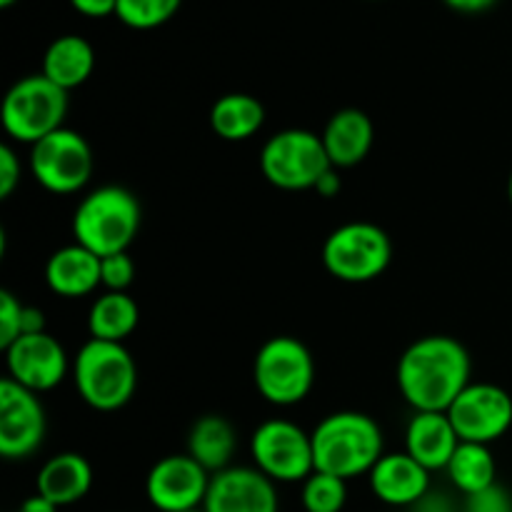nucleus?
<instances>
[{
	"label": "nucleus",
	"mask_w": 512,
	"mask_h": 512,
	"mask_svg": "<svg viewBox=\"0 0 512 512\" xmlns=\"http://www.w3.org/2000/svg\"><path fill=\"white\" fill-rule=\"evenodd\" d=\"M470 355L450 335H425L408 345L398 363V388L415 413H448L470 385Z\"/></svg>",
	"instance_id": "nucleus-1"
},
{
	"label": "nucleus",
	"mask_w": 512,
	"mask_h": 512,
	"mask_svg": "<svg viewBox=\"0 0 512 512\" xmlns=\"http://www.w3.org/2000/svg\"><path fill=\"white\" fill-rule=\"evenodd\" d=\"M315 470L335 478H358L370 473L383 458V430L370 415L340 410L320 420L313 430Z\"/></svg>",
	"instance_id": "nucleus-2"
},
{
	"label": "nucleus",
	"mask_w": 512,
	"mask_h": 512,
	"mask_svg": "<svg viewBox=\"0 0 512 512\" xmlns=\"http://www.w3.org/2000/svg\"><path fill=\"white\" fill-rule=\"evenodd\" d=\"M143 220V208L128 188L103 185L78 203L73 215L75 243L98 258L128 253Z\"/></svg>",
	"instance_id": "nucleus-3"
},
{
	"label": "nucleus",
	"mask_w": 512,
	"mask_h": 512,
	"mask_svg": "<svg viewBox=\"0 0 512 512\" xmlns=\"http://www.w3.org/2000/svg\"><path fill=\"white\" fill-rule=\"evenodd\" d=\"M75 388L90 408L113 413L130 403L138 388V365L123 343L90 338L73 363Z\"/></svg>",
	"instance_id": "nucleus-4"
},
{
	"label": "nucleus",
	"mask_w": 512,
	"mask_h": 512,
	"mask_svg": "<svg viewBox=\"0 0 512 512\" xmlns=\"http://www.w3.org/2000/svg\"><path fill=\"white\" fill-rule=\"evenodd\" d=\"M65 115H68V90L55 85L43 73L20 78L5 93L3 110H0L5 133L28 145H35L45 135L65 128Z\"/></svg>",
	"instance_id": "nucleus-5"
},
{
	"label": "nucleus",
	"mask_w": 512,
	"mask_h": 512,
	"mask_svg": "<svg viewBox=\"0 0 512 512\" xmlns=\"http://www.w3.org/2000/svg\"><path fill=\"white\" fill-rule=\"evenodd\" d=\"M253 380L270 405L290 408L303 403L315 383V363L308 345L290 335L265 340L255 355Z\"/></svg>",
	"instance_id": "nucleus-6"
},
{
	"label": "nucleus",
	"mask_w": 512,
	"mask_h": 512,
	"mask_svg": "<svg viewBox=\"0 0 512 512\" xmlns=\"http://www.w3.org/2000/svg\"><path fill=\"white\" fill-rule=\"evenodd\" d=\"M393 245L380 225L355 220L335 228L323 243V265L343 283H370L388 270Z\"/></svg>",
	"instance_id": "nucleus-7"
},
{
	"label": "nucleus",
	"mask_w": 512,
	"mask_h": 512,
	"mask_svg": "<svg viewBox=\"0 0 512 512\" xmlns=\"http://www.w3.org/2000/svg\"><path fill=\"white\" fill-rule=\"evenodd\" d=\"M260 170L280 190H315L333 170L323 138L303 128L275 133L260 153Z\"/></svg>",
	"instance_id": "nucleus-8"
},
{
	"label": "nucleus",
	"mask_w": 512,
	"mask_h": 512,
	"mask_svg": "<svg viewBox=\"0 0 512 512\" xmlns=\"http://www.w3.org/2000/svg\"><path fill=\"white\" fill-rule=\"evenodd\" d=\"M255 468L273 483H300L315 473L313 435L290 420H268L250 438Z\"/></svg>",
	"instance_id": "nucleus-9"
},
{
	"label": "nucleus",
	"mask_w": 512,
	"mask_h": 512,
	"mask_svg": "<svg viewBox=\"0 0 512 512\" xmlns=\"http://www.w3.org/2000/svg\"><path fill=\"white\" fill-rule=\"evenodd\" d=\"M30 173L50 193H78L93 175V150L83 135L60 128L30 145Z\"/></svg>",
	"instance_id": "nucleus-10"
},
{
	"label": "nucleus",
	"mask_w": 512,
	"mask_h": 512,
	"mask_svg": "<svg viewBox=\"0 0 512 512\" xmlns=\"http://www.w3.org/2000/svg\"><path fill=\"white\" fill-rule=\"evenodd\" d=\"M448 418L460 440L490 445L512 428V398L495 383H470L448 408Z\"/></svg>",
	"instance_id": "nucleus-11"
},
{
	"label": "nucleus",
	"mask_w": 512,
	"mask_h": 512,
	"mask_svg": "<svg viewBox=\"0 0 512 512\" xmlns=\"http://www.w3.org/2000/svg\"><path fill=\"white\" fill-rule=\"evenodd\" d=\"M45 408L38 393L15 380L0 383V455L8 460H25L45 440Z\"/></svg>",
	"instance_id": "nucleus-12"
},
{
	"label": "nucleus",
	"mask_w": 512,
	"mask_h": 512,
	"mask_svg": "<svg viewBox=\"0 0 512 512\" xmlns=\"http://www.w3.org/2000/svg\"><path fill=\"white\" fill-rule=\"evenodd\" d=\"M213 475L185 455H168L150 468L145 480V495L158 512L200 510L208 495Z\"/></svg>",
	"instance_id": "nucleus-13"
},
{
	"label": "nucleus",
	"mask_w": 512,
	"mask_h": 512,
	"mask_svg": "<svg viewBox=\"0 0 512 512\" xmlns=\"http://www.w3.org/2000/svg\"><path fill=\"white\" fill-rule=\"evenodd\" d=\"M8 378L33 393H45L63 383L68 373V355L58 338L50 333L20 335L5 350Z\"/></svg>",
	"instance_id": "nucleus-14"
},
{
	"label": "nucleus",
	"mask_w": 512,
	"mask_h": 512,
	"mask_svg": "<svg viewBox=\"0 0 512 512\" xmlns=\"http://www.w3.org/2000/svg\"><path fill=\"white\" fill-rule=\"evenodd\" d=\"M275 483L258 468H225L210 478L203 512H278Z\"/></svg>",
	"instance_id": "nucleus-15"
},
{
	"label": "nucleus",
	"mask_w": 512,
	"mask_h": 512,
	"mask_svg": "<svg viewBox=\"0 0 512 512\" xmlns=\"http://www.w3.org/2000/svg\"><path fill=\"white\" fill-rule=\"evenodd\" d=\"M368 475L375 498L393 508L418 505L430 488V470H425L408 453L383 455Z\"/></svg>",
	"instance_id": "nucleus-16"
},
{
	"label": "nucleus",
	"mask_w": 512,
	"mask_h": 512,
	"mask_svg": "<svg viewBox=\"0 0 512 512\" xmlns=\"http://www.w3.org/2000/svg\"><path fill=\"white\" fill-rule=\"evenodd\" d=\"M463 443L448 413H415L405 430V453L425 470H445Z\"/></svg>",
	"instance_id": "nucleus-17"
},
{
	"label": "nucleus",
	"mask_w": 512,
	"mask_h": 512,
	"mask_svg": "<svg viewBox=\"0 0 512 512\" xmlns=\"http://www.w3.org/2000/svg\"><path fill=\"white\" fill-rule=\"evenodd\" d=\"M323 145L335 170L355 168L368 158L375 140L373 120L358 108H343L328 120L323 130Z\"/></svg>",
	"instance_id": "nucleus-18"
},
{
	"label": "nucleus",
	"mask_w": 512,
	"mask_h": 512,
	"mask_svg": "<svg viewBox=\"0 0 512 512\" xmlns=\"http://www.w3.org/2000/svg\"><path fill=\"white\" fill-rule=\"evenodd\" d=\"M45 283L60 298H83L103 285L100 258L78 243L65 245L45 263Z\"/></svg>",
	"instance_id": "nucleus-19"
},
{
	"label": "nucleus",
	"mask_w": 512,
	"mask_h": 512,
	"mask_svg": "<svg viewBox=\"0 0 512 512\" xmlns=\"http://www.w3.org/2000/svg\"><path fill=\"white\" fill-rule=\"evenodd\" d=\"M38 495L58 508L80 503L93 488V468L80 453H58L40 468L35 480Z\"/></svg>",
	"instance_id": "nucleus-20"
},
{
	"label": "nucleus",
	"mask_w": 512,
	"mask_h": 512,
	"mask_svg": "<svg viewBox=\"0 0 512 512\" xmlns=\"http://www.w3.org/2000/svg\"><path fill=\"white\" fill-rule=\"evenodd\" d=\"M93 68L95 50L80 35H60L48 45L43 55V75L63 90L83 85L93 75Z\"/></svg>",
	"instance_id": "nucleus-21"
},
{
	"label": "nucleus",
	"mask_w": 512,
	"mask_h": 512,
	"mask_svg": "<svg viewBox=\"0 0 512 512\" xmlns=\"http://www.w3.org/2000/svg\"><path fill=\"white\" fill-rule=\"evenodd\" d=\"M235 430L223 415H203L193 423L188 435V455L198 460L210 475L230 468L235 455Z\"/></svg>",
	"instance_id": "nucleus-22"
},
{
	"label": "nucleus",
	"mask_w": 512,
	"mask_h": 512,
	"mask_svg": "<svg viewBox=\"0 0 512 512\" xmlns=\"http://www.w3.org/2000/svg\"><path fill=\"white\" fill-rule=\"evenodd\" d=\"M265 108L258 98L248 93H228L210 108V128L228 143L248 140L263 128Z\"/></svg>",
	"instance_id": "nucleus-23"
},
{
	"label": "nucleus",
	"mask_w": 512,
	"mask_h": 512,
	"mask_svg": "<svg viewBox=\"0 0 512 512\" xmlns=\"http://www.w3.org/2000/svg\"><path fill=\"white\" fill-rule=\"evenodd\" d=\"M140 323V308L128 293H103L88 313L90 338L123 343Z\"/></svg>",
	"instance_id": "nucleus-24"
},
{
	"label": "nucleus",
	"mask_w": 512,
	"mask_h": 512,
	"mask_svg": "<svg viewBox=\"0 0 512 512\" xmlns=\"http://www.w3.org/2000/svg\"><path fill=\"white\" fill-rule=\"evenodd\" d=\"M448 478L463 495H478L498 483V463H495L490 445L460 443L450 460Z\"/></svg>",
	"instance_id": "nucleus-25"
},
{
	"label": "nucleus",
	"mask_w": 512,
	"mask_h": 512,
	"mask_svg": "<svg viewBox=\"0 0 512 512\" xmlns=\"http://www.w3.org/2000/svg\"><path fill=\"white\" fill-rule=\"evenodd\" d=\"M348 480L335 478L330 473L315 470L303 480V508L305 512H340L348 503Z\"/></svg>",
	"instance_id": "nucleus-26"
},
{
	"label": "nucleus",
	"mask_w": 512,
	"mask_h": 512,
	"mask_svg": "<svg viewBox=\"0 0 512 512\" xmlns=\"http://www.w3.org/2000/svg\"><path fill=\"white\" fill-rule=\"evenodd\" d=\"M180 5L183 0H118L115 15L128 28L153 30L168 23L178 13Z\"/></svg>",
	"instance_id": "nucleus-27"
},
{
	"label": "nucleus",
	"mask_w": 512,
	"mask_h": 512,
	"mask_svg": "<svg viewBox=\"0 0 512 512\" xmlns=\"http://www.w3.org/2000/svg\"><path fill=\"white\" fill-rule=\"evenodd\" d=\"M23 308L10 290H0V348L8 350L23 335Z\"/></svg>",
	"instance_id": "nucleus-28"
},
{
	"label": "nucleus",
	"mask_w": 512,
	"mask_h": 512,
	"mask_svg": "<svg viewBox=\"0 0 512 512\" xmlns=\"http://www.w3.org/2000/svg\"><path fill=\"white\" fill-rule=\"evenodd\" d=\"M100 278L110 293H125L135 278V263L128 253H115L100 258Z\"/></svg>",
	"instance_id": "nucleus-29"
},
{
	"label": "nucleus",
	"mask_w": 512,
	"mask_h": 512,
	"mask_svg": "<svg viewBox=\"0 0 512 512\" xmlns=\"http://www.w3.org/2000/svg\"><path fill=\"white\" fill-rule=\"evenodd\" d=\"M468 512H512V495L503 485L495 483L493 488L483 490L468 498Z\"/></svg>",
	"instance_id": "nucleus-30"
},
{
	"label": "nucleus",
	"mask_w": 512,
	"mask_h": 512,
	"mask_svg": "<svg viewBox=\"0 0 512 512\" xmlns=\"http://www.w3.org/2000/svg\"><path fill=\"white\" fill-rule=\"evenodd\" d=\"M20 160L10 145H0V198L8 200L20 185Z\"/></svg>",
	"instance_id": "nucleus-31"
},
{
	"label": "nucleus",
	"mask_w": 512,
	"mask_h": 512,
	"mask_svg": "<svg viewBox=\"0 0 512 512\" xmlns=\"http://www.w3.org/2000/svg\"><path fill=\"white\" fill-rule=\"evenodd\" d=\"M70 5L88 18H105V15H115L118 0H70Z\"/></svg>",
	"instance_id": "nucleus-32"
},
{
	"label": "nucleus",
	"mask_w": 512,
	"mask_h": 512,
	"mask_svg": "<svg viewBox=\"0 0 512 512\" xmlns=\"http://www.w3.org/2000/svg\"><path fill=\"white\" fill-rule=\"evenodd\" d=\"M30 333H45V315L40 308L25 305L23 308V335Z\"/></svg>",
	"instance_id": "nucleus-33"
},
{
	"label": "nucleus",
	"mask_w": 512,
	"mask_h": 512,
	"mask_svg": "<svg viewBox=\"0 0 512 512\" xmlns=\"http://www.w3.org/2000/svg\"><path fill=\"white\" fill-rule=\"evenodd\" d=\"M443 3L448 5V8L458 10V13L473 15V13H483V10H490L498 0H443Z\"/></svg>",
	"instance_id": "nucleus-34"
},
{
	"label": "nucleus",
	"mask_w": 512,
	"mask_h": 512,
	"mask_svg": "<svg viewBox=\"0 0 512 512\" xmlns=\"http://www.w3.org/2000/svg\"><path fill=\"white\" fill-rule=\"evenodd\" d=\"M340 188H343V185H340V178H338V175H335V168L330 170V173H325L323 180H320V183L315 185V190H318V193L323 195V198H333V195L340 193Z\"/></svg>",
	"instance_id": "nucleus-35"
},
{
	"label": "nucleus",
	"mask_w": 512,
	"mask_h": 512,
	"mask_svg": "<svg viewBox=\"0 0 512 512\" xmlns=\"http://www.w3.org/2000/svg\"><path fill=\"white\" fill-rule=\"evenodd\" d=\"M18 512H58V505H53L50 500H45L43 495L35 493L33 498H28L23 505H20Z\"/></svg>",
	"instance_id": "nucleus-36"
},
{
	"label": "nucleus",
	"mask_w": 512,
	"mask_h": 512,
	"mask_svg": "<svg viewBox=\"0 0 512 512\" xmlns=\"http://www.w3.org/2000/svg\"><path fill=\"white\" fill-rule=\"evenodd\" d=\"M13 3H15V0H0V8H10Z\"/></svg>",
	"instance_id": "nucleus-37"
},
{
	"label": "nucleus",
	"mask_w": 512,
	"mask_h": 512,
	"mask_svg": "<svg viewBox=\"0 0 512 512\" xmlns=\"http://www.w3.org/2000/svg\"><path fill=\"white\" fill-rule=\"evenodd\" d=\"M508 198H510V205H512V173H510V180H508Z\"/></svg>",
	"instance_id": "nucleus-38"
},
{
	"label": "nucleus",
	"mask_w": 512,
	"mask_h": 512,
	"mask_svg": "<svg viewBox=\"0 0 512 512\" xmlns=\"http://www.w3.org/2000/svg\"><path fill=\"white\" fill-rule=\"evenodd\" d=\"M188 512H203V508H200V510H188Z\"/></svg>",
	"instance_id": "nucleus-39"
}]
</instances>
